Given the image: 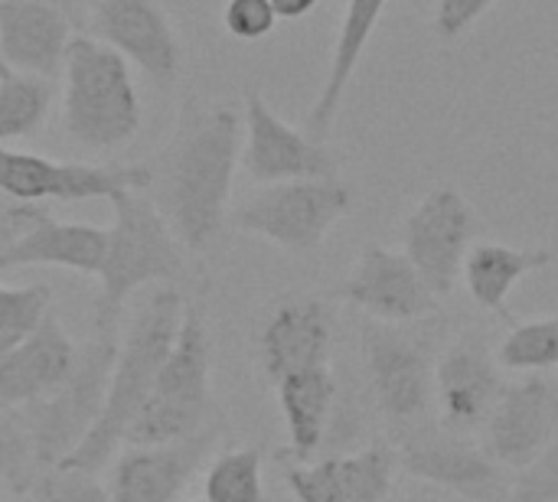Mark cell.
<instances>
[{
  "label": "cell",
  "mask_w": 558,
  "mask_h": 502,
  "mask_svg": "<svg viewBox=\"0 0 558 502\" xmlns=\"http://www.w3.org/2000/svg\"><path fill=\"white\" fill-rule=\"evenodd\" d=\"M242 118L226 108H196L183 114L160 170V212L186 252H203L222 232L235 167L242 160Z\"/></svg>",
  "instance_id": "1"
},
{
  "label": "cell",
  "mask_w": 558,
  "mask_h": 502,
  "mask_svg": "<svg viewBox=\"0 0 558 502\" xmlns=\"http://www.w3.org/2000/svg\"><path fill=\"white\" fill-rule=\"evenodd\" d=\"M183 310L186 304L180 291L170 284H160L144 297V304L131 317L128 333L118 340V356H114L101 418L59 467L98 474L118 454L131 421L141 415V408L150 399V389L157 382L163 359L173 350V340L183 323Z\"/></svg>",
  "instance_id": "2"
},
{
  "label": "cell",
  "mask_w": 558,
  "mask_h": 502,
  "mask_svg": "<svg viewBox=\"0 0 558 502\" xmlns=\"http://www.w3.org/2000/svg\"><path fill=\"white\" fill-rule=\"evenodd\" d=\"M114 225L98 271L95 333L118 336V323L131 294L147 284H170L183 274V245L167 225L163 212L141 193H118L108 199Z\"/></svg>",
  "instance_id": "3"
},
{
  "label": "cell",
  "mask_w": 558,
  "mask_h": 502,
  "mask_svg": "<svg viewBox=\"0 0 558 502\" xmlns=\"http://www.w3.org/2000/svg\"><path fill=\"white\" fill-rule=\"evenodd\" d=\"M131 62L108 42L75 33L65 52L62 127L85 150H118L141 131V98Z\"/></svg>",
  "instance_id": "4"
},
{
  "label": "cell",
  "mask_w": 558,
  "mask_h": 502,
  "mask_svg": "<svg viewBox=\"0 0 558 502\" xmlns=\"http://www.w3.org/2000/svg\"><path fill=\"white\" fill-rule=\"evenodd\" d=\"M209 376H213V340L206 317L196 304H186L180 333L170 356L163 359L147 405L131 421L124 444L154 448L183 441L209 425Z\"/></svg>",
  "instance_id": "5"
},
{
  "label": "cell",
  "mask_w": 558,
  "mask_h": 502,
  "mask_svg": "<svg viewBox=\"0 0 558 502\" xmlns=\"http://www.w3.org/2000/svg\"><path fill=\"white\" fill-rule=\"evenodd\" d=\"M114 356H118V336L95 333L92 343L78 346L72 376L52 395L20 408L39 467L46 470L59 467L88 438L108 399Z\"/></svg>",
  "instance_id": "6"
},
{
  "label": "cell",
  "mask_w": 558,
  "mask_h": 502,
  "mask_svg": "<svg viewBox=\"0 0 558 502\" xmlns=\"http://www.w3.org/2000/svg\"><path fill=\"white\" fill-rule=\"evenodd\" d=\"M353 209V189L340 176L268 183L235 209V225L291 255H314L330 229Z\"/></svg>",
  "instance_id": "7"
},
{
  "label": "cell",
  "mask_w": 558,
  "mask_h": 502,
  "mask_svg": "<svg viewBox=\"0 0 558 502\" xmlns=\"http://www.w3.org/2000/svg\"><path fill=\"white\" fill-rule=\"evenodd\" d=\"M484 232V222L471 199L458 186H438L418 199L402 222V252L418 268L425 284L445 301Z\"/></svg>",
  "instance_id": "8"
},
{
  "label": "cell",
  "mask_w": 558,
  "mask_h": 502,
  "mask_svg": "<svg viewBox=\"0 0 558 502\" xmlns=\"http://www.w3.org/2000/svg\"><path fill=\"white\" fill-rule=\"evenodd\" d=\"M396 457L409 477L461 502H507L513 490L510 470L500 467L481 441L454 434L445 425L409 431Z\"/></svg>",
  "instance_id": "9"
},
{
  "label": "cell",
  "mask_w": 558,
  "mask_h": 502,
  "mask_svg": "<svg viewBox=\"0 0 558 502\" xmlns=\"http://www.w3.org/2000/svg\"><path fill=\"white\" fill-rule=\"evenodd\" d=\"M154 183V170L144 163L131 167H92L59 163L39 154L10 150L0 144V193L20 203H88L111 199L118 193H144Z\"/></svg>",
  "instance_id": "10"
},
{
  "label": "cell",
  "mask_w": 558,
  "mask_h": 502,
  "mask_svg": "<svg viewBox=\"0 0 558 502\" xmlns=\"http://www.w3.org/2000/svg\"><path fill=\"white\" fill-rule=\"evenodd\" d=\"M366 376L379 412L392 425L422 421L435 402V369L425 346L402 330V323L369 320L360 330Z\"/></svg>",
  "instance_id": "11"
},
{
  "label": "cell",
  "mask_w": 558,
  "mask_h": 502,
  "mask_svg": "<svg viewBox=\"0 0 558 502\" xmlns=\"http://www.w3.org/2000/svg\"><path fill=\"white\" fill-rule=\"evenodd\" d=\"M558 379L553 372H526L510 382L481 428V448L507 470H526L556 438Z\"/></svg>",
  "instance_id": "12"
},
{
  "label": "cell",
  "mask_w": 558,
  "mask_h": 502,
  "mask_svg": "<svg viewBox=\"0 0 558 502\" xmlns=\"http://www.w3.org/2000/svg\"><path fill=\"white\" fill-rule=\"evenodd\" d=\"M92 36L121 52L157 88H173L183 72L180 36L157 0H98Z\"/></svg>",
  "instance_id": "13"
},
{
  "label": "cell",
  "mask_w": 558,
  "mask_h": 502,
  "mask_svg": "<svg viewBox=\"0 0 558 502\" xmlns=\"http://www.w3.org/2000/svg\"><path fill=\"white\" fill-rule=\"evenodd\" d=\"M245 140L242 163L255 183H288V180H317L337 176V160L327 144H317L307 131L291 127L271 111L262 91L245 95Z\"/></svg>",
  "instance_id": "14"
},
{
  "label": "cell",
  "mask_w": 558,
  "mask_h": 502,
  "mask_svg": "<svg viewBox=\"0 0 558 502\" xmlns=\"http://www.w3.org/2000/svg\"><path fill=\"white\" fill-rule=\"evenodd\" d=\"M340 297L379 323L422 320L438 307L435 291L425 284V278L409 261V255L376 242H369L360 252L353 271L340 287Z\"/></svg>",
  "instance_id": "15"
},
{
  "label": "cell",
  "mask_w": 558,
  "mask_h": 502,
  "mask_svg": "<svg viewBox=\"0 0 558 502\" xmlns=\"http://www.w3.org/2000/svg\"><path fill=\"white\" fill-rule=\"evenodd\" d=\"M219 441V425L154 448H128L111 470V502H177Z\"/></svg>",
  "instance_id": "16"
},
{
  "label": "cell",
  "mask_w": 558,
  "mask_h": 502,
  "mask_svg": "<svg viewBox=\"0 0 558 502\" xmlns=\"http://www.w3.org/2000/svg\"><path fill=\"white\" fill-rule=\"evenodd\" d=\"M500 369L504 366L487 353V346L474 340L448 346V353L435 366V402L448 431L477 434L484 428L507 389Z\"/></svg>",
  "instance_id": "17"
},
{
  "label": "cell",
  "mask_w": 558,
  "mask_h": 502,
  "mask_svg": "<svg viewBox=\"0 0 558 502\" xmlns=\"http://www.w3.org/2000/svg\"><path fill=\"white\" fill-rule=\"evenodd\" d=\"M330 314L317 297H291L275 307L258 336L262 369L271 382L330 366Z\"/></svg>",
  "instance_id": "18"
},
{
  "label": "cell",
  "mask_w": 558,
  "mask_h": 502,
  "mask_svg": "<svg viewBox=\"0 0 558 502\" xmlns=\"http://www.w3.org/2000/svg\"><path fill=\"white\" fill-rule=\"evenodd\" d=\"M72 16L43 0L0 3V62L56 82L72 42Z\"/></svg>",
  "instance_id": "19"
},
{
  "label": "cell",
  "mask_w": 558,
  "mask_h": 502,
  "mask_svg": "<svg viewBox=\"0 0 558 502\" xmlns=\"http://www.w3.org/2000/svg\"><path fill=\"white\" fill-rule=\"evenodd\" d=\"M75 359L78 346L49 310L26 340L0 353V402L23 408L52 395L72 376Z\"/></svg>",
  "instance_id": "20"
},
{
  "label": "cell",
  "mask_w": 558,
  "mask_h": 502,
  "mask_svg": "<svg viewBox=\"0 0 558 502\" xmlns=\"http://www.w3.org/2000/svg\"><path fill=\"white\" fill-rule=\"evenodd\" d=\"M389 0H347V10H343V20H340V29H337V42H333V56H330V65H327V75H324V85H320V95L314 98L311 111H307V121H304V131L317 140V144H327L330 131H333V121L343 108V98L350 91V82H353V72L386 13Z\"/></svg>",
  "instance_id": "21"
},
{
  "label": "cell",
  "mask_w": 558,
  "mask_h": 502,
  "mask_svg": "<svg viewBox=\"0 0 558 502\" xmlns=\"http://www.w3.org/2000/svg\"><path fill=\"white\" fill-rule=\"evenodd\" d=\"M105 248H108V229H95L88 222H59L46 212L29 232H23L10 245V252L0 258V271L52 265V268H69L98 278Z\"/></svg>",
  "instance_id": "22"
},
{
  "label": "cell",
  "mask_w": 558,
  "mask_h": 502,
  "mask_svg": "<svg viewBox=\"0 0 558 502\" xmlns=\"http://www.w3.org/2000/svg\"><path fill=\"white\" fill-rule=\"evenodd\" d=\"M278 389V405L288 425V457L291 461H311L327 434L330 412L337 402V382L330 366L324 369H307L284 376L275 382Z\"/></svg>",
  "instance_id": "23"
},
{
  "label": "cell",
  "mask_w": 558,
  "mask_h": 502,
  "mask_svg": "<svg viewBox=\"0 0 558 502\" xmlns=\"http://www.w3.org/2000/svg\"><path fill=\"white\" fill-rule=\"evenodd\" d=\"M553 261H556V255L549 248H517V245H504V242H477L464 261L461 278L477 307H484L490 314H504L513 287L523 278L549 268Z\"/></svg>",
  "instance_id": "24"
},
{
  "label": "cell",
  "mask_w": 558,
  "mask_h": 502,
  "mask_svg": "<svg viewBox=\"0 0 558 502\" xmlns=\"http://www.w3.org/2000/svg\"><path fill=\"white\" fill-rule=\"evenodd\" d=\"M52 95L56 82L0 62V144L33 137L52 108Z\"/></svg>",
  "instance_id": "25"
},
{
  "label": "cell",
  "mask_w": 558,
  "mask_h": 502,
  "mask_svg": "<svg viewBox=\"0 0 558 502\" xmlns=\"http://www.w3.org/2000/svg\"><path fill=\"white\" fill-rule=\"evenodd\" d=\"M262 451L239 448L213 457L203 477V500L206 502H265L262 487Z\"/></svg>",
  "instance_id": "26"
},
{
  "label": "cell",
  "mask_w": 558,
  "mask_h": 502,
  "mask_svg": "<svg viewBox=\"0 0 558 502\" xmlns=\"http://www.w3.org/2000/svg\"><path fill=\"white\" fill-rule=\"evenodd\" d=\"M497 363L510 372L558 369V317L517 323L497 350Z\"/></svg>",
  "instance_id": "27"
},
{
  "label": "cell",
  "mask_w": 558,
  "mask_h": 502,
  "mask_svg": "<svg viewBox=\"0 0 558 502\" xmlns=\"http://www.w3.org/2000/svg\"><path fill=\"white\" fill-rule=\"evenodd\" d=\"M396 467H399V457L383 444H373L350 457H337V474H340L347 502L389 500L396 493Z\"/></svg>",
  "instance_id": "28"
},
{
  "label": "cell",
  "mask_w": 558,
  "mask_h": 502,
  "mask_svg": "<svg viewBox=\"0 0 558 502\" xmlns=\"http://www.w3.org/2000/svg\"><path fill=\"white\" fill-rule=\"evenodd\" d=\"M36 467L39 464L33 454V438L20 408L0 402V480L13 493H29L36 483Z\"/></svg>",
  "instance_id": "29"
},
{
  "label": "cell",
  "mask_w": 558,
  "mask_h": 502,
  "mask_svg": "<svg viewBox=\"0 0 558 502\" xmlns=\"http://www.w3.org/2000/svg\"><path fill=\"white\" fill-rule=\"evenodd\" d=\"M52 310V291L46 284L7 287L0 284V346L26 340Z\"/></svg>",
  "instance_id": "30"
},
{
  "label": "cell",
  "mask_w": 558,
  "mask_h": 502,
  "mask_svg": "<svg viewBox=\"0 0 558 502\" xmlns=\"http://www.w3.org/2000/svg\"><path fill=\"white\" fill-rule=\"evenodd\" d=\"M284 483L298 502H347L337 457L330 461H291L284 464Z\"/></svg>",
  "instance_id": "31"
},
{
  "label": "cell",
  "mask_w": 558,
  "mask_h": 502,
  "mask_svg": "<svg viewBox=\"0 0 558 502\" xmlns=\"http://www.w3.org/2000/svg\"><path fill=\"white\" fill-rule=\"evenodd\" d=\"M39 502H111L98 474L75 467H52L39 480Z\"/></svg>",
  "instance_id": "32"
},
{
  "label": "cell",
  "mask_w": 558,
  "mask_h": 502,
  "mask_svg": "<svg viewBox=\"0 0 558 502\" xmlns=\"http://www.w3.org/2000/svg\"><path fill=\"white\" fill-rule=\"evenodd\" d=\"M507 502H558V431L549 448L513 477Z\"/></svg>",
  "instance_id": "33"
},
{
  "label": "cell",
  "mask_w": 558,
  "mask_h": 502,
  "mask_svg": "<svg viewBox=\"0 0 558 502\" xmlns=\"http://www.w3.org/2000/svg\"><path fill=\"white\" fill-rule=\"evenodd\" d=\"M222 26L239 42H258L275 33L278 13H275L271 0H226Z\"/></svg>",
  "instance_id": "34"
},
{
  "label": "cell",
  "mask_w": 558,
  "mask_h": 502,
  "mask_svg": "<svg viewBox=\"0 0 558 502\" xmlns=\"http://www.w3.org/2000/svg\"><path fill=\"white\" fill-rule=\"evenodd\" d=\"M497 0H438L435 7V33L445 42L461 39Z\"/></svg>",
  "instance_id": "35"
},
{
  "label": "cell",
  "mask_w": 558,
  "mask_h": 502,
  "mask_svg": "<svg viewBox=\"0 0 558 502\" xmlns=\"http://www.w3.org/2000/svg\"><path fill=\"white\" fill-rule=\"evenodd\" d=\"M43 216H46L43 206H36V203H20V199H10V196L0 193V258H3V255L10 252V245H13L23 232H29Z\"/></svg>",
  "instance_id": "36"
},
{
  "label": "cell",
  "mask_w": 558,
  "mask_h": 502,
  "mask_svg": "<svg viewBox=\"0 0 558 502\" xmlns=\"http://www.w3.org/2000/svg\"><path fill=\"white\" fill-rule=\"evenodd\" d=\"M320 0H271L278 20H304Z\"/></svg>",
  "instance_id": "37"
},
{
  "label": "cell",
  "mask_w": 558,
  "mask_h": 502,
  "mask_svg": "<svg viewBox=\"0 0 558 502\" xmlns=\"http://www.w3.org/2000/svg\"><path fill=\"white\" fill-rule=\"evenodd\" d=\"M386 502H451L435 490H409V493H392Z\"/></svg>",
  "instance_id": "38"
},
{
  "label": "cell",
  "mask_w": 558,
  "mask_h": 502,
  "mask_svg": "<svg viewBox=\"0 0 558 502\" xmlns=\"http://www.w3.org/2000/svg\"><path fill=\"white\" fill-rule=\"evenodd\" d=\"M3 3V0H0ZM43 3H52V7H59V10H65L72 20L78 16V10H82V0H43Z\"/></svg>",
  "instance_id": "39"
},
{
  "label": "cell",
  "mask_w": 558,
  "mask_h": 502,
  "mask_svg": "<svg viewBox=\"0 0 558 502\" xmlns=\"http://www.w3.org/2000/svg\"><path fill=\"white\" fill-rule=\"evenodd\" d=\"M177 502H206V500H177Z\"/></svg>",
  "instance_id": "40"
},
{
  "label": "cell",
  "mask_w": 558,
  "mask_h": 502,
  "mask_svg": "<svg viewBox=\"0 0 558 502\" xmlns=\"http://www.w3.org/2000/svg\"><path fill=\"white\" fill-rule=\"evenodd\" d=\"M3 350H10V346H0V353H3Z\"/></svg>",
  "instance_id": "41"
},
{
  "label": "cell",
  "mask_w": 558,
  "mask_h": 502,
  "mask_svg": "<svg viewBox=\"0 0 558 502\" xmlns=\"http://www.w3.org/2000/svg\"><path fill=\"white\" fill-rule=\"evenodd\" d=\"M0 502H10V500H3V497H0Z\"/></svg>",
  "instance_id": "42"
}]
</instances>
